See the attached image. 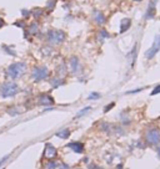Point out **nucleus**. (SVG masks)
Masks as SVG:
<instances>
[{
  "label": "nucleus",
  "mask_w": 160,
  "mask_h": 169,
  "mask_svg": "<svg viewBox=\"0 0 160 169\" xmlns=\"http://www.w3.org/2000/svg\"><path fill=\"white\" fill-rule=\"evenodd\" d=\"M25 70H27V65H25L24 62H15L10 65V66L8 67V71H6V74H8V76L10 77V79L15 80V79H19L24 72Z\"/></svg>",
  "instance_id": "1"
},
{
  "label": "nucleus",
  "mask_w": 160,
  "mask_h": 169,
  "mask_svg": "<svg viewBox=\"0 0 160 169\" xmlns=\"http://www.w3.org/2000/svg\"><path fill=\"white\" fill-rule=\"evenodd\" d=\"M19 92V87L15 82H5L1 84L0 87V95L4 98H8V97H13Z\"/></svg>",
  "instance_id": "2"
},
{
  "label": "nucleus",
  "mask_w": 160,
  "mask_h": 169,
  "mask_svg": "<svg viewBox=\"0 0 160 169\" xmlns=\"http://www.w3.org/2000/svg\"><path fill=\"white\" fill-rule=\"evenodd\" d=\"M50 75V71L48 67L45 66H38V67H34L33 72H31V76L35 81H41V80H45L48 79Z\"/></svg>",
  "instance_id": "3"
},
{
  "label": "nucleus",
  "mask_w": 160,
  "mask_h": 169,
  "mask_svg": "<svg viewBox=\"0 0 160 169\" xmlns=\"http://www.w3.org/2000/svg\"><path fill=\"white\" fill-rule=\"evenodd\" d=\"M48 40L53 45H59L65 40V34L61 30H52L48 34Z\"/></svg>",
  "instance_id": "4"
},
{
  "label": "nucleus",
  "mask_w": 160,
  "mask_h": 169,
  "mask_svg": "<svg viewBox=\"0 0 160 169\" xmlns=\"http://www.w3.org/2000/svg\"><path fill=\"white\" fill-rule=\"evenodd\" d=\"M145 139L146 142L149 143V144H158V143L160 142V131L158 128H151L149 129L148 132H146L145 134Z\"/></svg>",
  "instance_id": "5"
},
{
  "label": "nucleus",
  "mask_w": 160,
  "mask_h": 169,
  "mask_svg": "<svg viewBox=\"0 0 160 169\" xmlns=\"http://www.w3.org/2000/svg\"><path fill=\"white\" fill-rule=\"evenodd\" d=\"M159 50H160V35H156L151 47L145 52V57L148 58V60H151V58L155 57V55L159 52Z\"/></svg>",
  "instance_id": "6"
},
{
  "label": "nucleus",
  "mask_w": 160,
  "mask_h": 169,
  "mask_svg": "<svg viewBox=\"0 0 160 169\" xmlns=\"http://www.w3.org/2000/svg\"><path fill=\"white\" fill-rule=\"evenodd\" d=\"M44 157L46 159H54L56 157V148L52 144H45V149H44Z\"/></svg>",
  "instance_id": "7"
},
{
  "label": "nucleus",
  "mask_w": 160,
  "mask_h": 169,
  "mask_svg": "<svg viewBox=\"0 0 160 169\" xmlns=\"http://www.w3.org/2000/svg\"><path fill=\"white\" fill-rule=\"evenodd\" d=\"M70 68H72L74 74H78L80 71V62L76 57H73L72 60H70Z\"/></svg>",
  "instance_id": "8"
},
{
  "label": "nucleus",
  "mask_w": 160,
  "mask_h": 169,
  "mask_svg": "<svg viewBox=\"0 0 160 169\" xmlns=\"http://www.w3.org/2000/svg\"><path fill=\"white\" fill-rule=\"evenodd\" d=\"M68 147L70 149H73L75 153H83V151H84V146H83V143H79V142L70 143V144H68Z\"/></svg>",
  "instance_id": "9"
},
{
  "label": "nucleus",
  "mask_w": 160,
  "mask_h": 169,
  "mask_svg": "<svg viewBox=\"0 0 160 169\" xmlns=\"http://www.w3.org/2000/svg\"><path fill=\"white\" fill-rule=\"evenodd\" d=\"M39 101H40V105H44V106H49V105H53V103H54V100L50 96H48V95L40 96Z\"/></svg>",
  "instance_id": "10"
},
{
  "label": "nucleus",
  "mask_w": 160,
  "mask_h": 169,
  "mask_svg": "<svg viewBox=\"0 0 160 169\" xmlns=\"http://www.w3.org/2000/svg\"><path fill=\"white\" fill-rule=\"evenodd\" d=\"M94 20L97 21V24L103 25V24L105 23V16H104L103 14H101L100 11H98V10H97V11L94 12Z\"/></svg>",
  "instance_id": "11"
},
{
  "label": "nucleus",
  "mask_w": 160,
  "mask_h": 169,
  "mask_svg": "<svg viewBox=\"0 0 160 169\" xmlns=\"http://www.w3.org/2000/svg\"><path fill=\"white\" fill-rule=\"evenodd\" d=\"M46 167H48V169H69L68 165L55 163V162H50V163H48Z\"/></svg>",
  "instance_id": "12"
},
{
  "label": "nucleus",
  "mask_w": 160,
  "mask_h": 169,
  "mask_svg": "<svg viewBox=\"0 0 160 169\" xmlns=\"http://www.w3.org/2000/svg\"><path fill=\"white\" fill-rule=\"evenodd\" d=\"M154 14H155V3H154V0H153L148 8V12H146L145 17H151V16H154Z\"/></svg>",
  "instance_id": "13"
},
{
  "label": "nucleus",
  "mask_w": 160,
  "mask_h": 169,
  "mask_svg": "<svg viewBox=\"0 0 160 169\" xmlns=\"http://www.w3.org/2000/svg\"><path fill=\"white\" fill-rule=\"evenodd\" d=\"M130 28V20L129 19H124L121 21V26H120V32H125L128 29Z\"/></svg>",
  "instance_id": "14"
},
{
  "label": "nucleus",
  "mask_w": 160,
  "mask_h": 169,
  "mask_svg": "<svg viewBox=\"0 0 160 169\" xmlns=\"http://www.w3.org/2000/svg\"><path fill=\"white\" fill-rule=\"evenodd\" d=\"M70 135V131L69 129H63L61 132H58L56 133V137H60V138H69Z\"/></svg>",
  "instance_id": "15"
},
{
  "label": "nucleus",
  "mask_w": 160,
  "mask_h": 169,
  "mask_svg": "<svg viewBox=\"0 0 160 169\" xmlns=\"http://www.w3.org/2000/svg\"><path fill=\"white\" fill-rule=\"evenodd\" d=\"M38 30H39V25L35 24V23L31 24V26H30V29H29V31L31 32V34H36Z\"/></svg>",
  "instance_id": "16"
},
{
  "label": "nucleus",
  "mask_w": 160,
  "mask_h": 169,
  "mask_svg": "<svg viewBox=\"0 0 160 169\" xmlns=\"http://www.w3.org/2000/svg\"><path fill=\"white\" fill-rule=\"evenodd\" d=\"M90 109H91L90 107H85V108H83L81 111H80V112H79L78 114H76V118H79V117H81L83 114H85L86 112H89V111H90Z\"/></svg>",
  "instance_id": "17"
},
{
  "label": "nucleus",
  "mask_w": 160,
  "mask_h": 169,
  "mask_svg": "<svg viewBox=\"0 0 160 169\" xmlns=\"http://www.w3.org/2000/svg\"><path fill=\"white\" fill-rule=\"evenodd\" d=\"M52 84H53L54 87H58V86H60V84H63V81L61 80H53Z\"/></svg>",
  "instance_id": "18"
},
{
  "label": "nucleus",
  "mask_w": 160,
  "mask_h": 169,
  "mask_svg": "<svg viewBox=\"0 0 160 169\" xmlns=\"http://www.w3.org/2000/svg\"><path fill=\"white\" fill-rule=\"evenodd\" d=\"M158 93H160V84H159V86H156L154 90H153V92H151V96H154V95H158Z\"/></svg>",
  "instance_id": "19"
},
{
  "label": "nucleus",
  "mask_w": 160,
  "mask_h": 169,
  "mask_svg": "<svg viewBox=\"0 0 160 169\" xmlns=\"http://www.w3.org/2000/svg\"><path fill=\"white\" fill-rule=\"evenodd\" d=\"M99 97H100V95H99V93H91V95H90V97H89V98H90V100H93V98H99Z\"/></svg>",
  "instance_id": "20"
},
{
  "label": "nucleus",
  "mask_w": 160,
  "mask_h": 169,
  "mask_svg": "<svg viewBox=\"0 0 160 169\" xmlns=\"http://www.w3.org/2000/svg\"><path fill=\"white\" fill-rule=\"evenodd\" d=\"M8 158H9V154H8V155H5V157H3L1 159H0V165H1V164L4 163V162L8 160Z\"/></svg>",
  "instance_id": "21"
},
{
  "label": "nucleus",
  "mask_w": 160,
  "mask_h": 169,
  "mask_svg": "<svg viewBox=\"0 0 160 169\" xmlns=\"http://www.w3.org/2000/svg\"><path fill=\"white\" fill-rule=\"evenodd\" d=\"M54 4H55V1H54V0H50V3L48 4V6H49V9H50V10H52V9H53V6H54Z\"/></svg>",
  "instance_id": "22"
},
{
  "label": "nucleus",
  "mask_w": 160,
  "mask_h": 169,
  "mask_svg": "<svg viewBox=\"0 0 160 169\" xmlns=\"http://www.w3.org/2000/svg\"><path fill=\"white\" fill-rule=\"evenodd\" d=\"M41 14H43V11H41V10H36V12H34V15H35V16H40Z\"/></svg>",
  "instance_id": "23"
},
{
  "label": "nucleus",
  "mask_w": 160,
  "mask_h": 169,
  "mask_svg": "<svg viewBox=\"0 0 160 169\" xmlns=\"http://www.w3.org/2000/svg\"><path fill=\"white\" fill-rule=\"evenodd\" d=\"M113 106H114V103H110V105H109V106H108V107L104 109V111H105V112H108L109 109H111V107H113Z\"/></svg>",
  "instance_id": "24"
},
{
  "label": "nucleus",
  "mask_w": 160,
  "mask_h": 169,
  "mask_svg": "<svg viewBox=\"0 0 160 169\" xmlns=\"http://www.w3.org/2000/svg\"><path fill=\"white\" fill-rule=\"evenodd\" d=\"M23 15H24V16H28V15H29L28 10H23Z\"/></svg>",
  "instance_id": "25"
},
{
  "label": "nucleus",
  "mask_w": 160,
  "mask_h": 169,
  "mask_svg": "<svg viewBox=\"0 0 160 169\" xmlns=\"http://www.w3.org/2000/svg\"><path fill=\"white\" fill-rule=\"evenodd\" d=\"M3 25H4V20H3V19H0V28H1Z\"/></svg>",
  "instance_id": "26"
},
{
  "label": "nucleus",
  "mask_w": 160,
  "mask_h": 169,
  "mask_svg": "<svg viewBox=\"0 0 160 169\" xmlns=\"http://www.w3.org/2000/svg\"><path fill=\"white\" fill-rule=\"evenodd\" d=\"M158 155H159V157H160V147L158 148Z\"/></svg>",
  "instance_id": "27"
},
{
  "label": "nucleus",
  "mask_w": 160,
  "mask_h": 169,
  "mask_svg": "<svg viewBox=\"0 0 160 169\" xmlns=\"http://www.w3.org/2000/svg\"><path fill=\"white\" fill-rule=\"evenodd\" d=\"M135 1H142V0H135Z\"/></svg>",
  "instance_id": "28"
}]
</instances>
